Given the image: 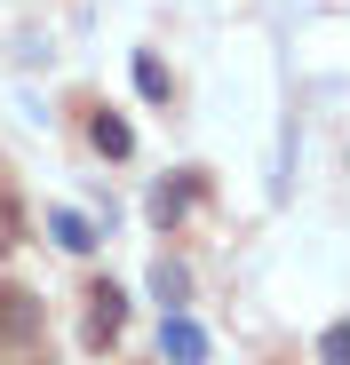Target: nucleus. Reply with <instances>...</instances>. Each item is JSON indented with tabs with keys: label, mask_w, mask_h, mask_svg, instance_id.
Returning a JSON list of instances; mask_svg holds the SVG:
<instances>
[{
	"label": "nucleus",
	"mask_w": 350,
	"mask_h": 365,
	"mask_svg": "<svg viewBox=\"0 0 350 365\" xmlns=\"http://www.w3.org/2000/svg\"><path fill=\"white\" fill-rule=\"evenodd\" d=\"M199 191H207V175H199V167H175V175H159V182H151L144 215H151L159 230H175V222H184V215L199 207Z\"/></svg>",
	"instance_id": "nucleus-1"
},
{
	"label": "nucleus",
	"mask_w": 350,
	"mask_h": 365,
	"mask_svg": "<svg viewBox=\"0 0 350 365\" xmlns=\"http://www.w3.org/2000/svg\"><path fill=\"white\" fill-rule=\"evenodd\" d=\"M120 326H128V294L111 286V278H96V286H88V318H80V341H88V349H111V341H120Z\"/></svg>",
	"instance_id": "nucleus-2"
},
{
	"label": "nucleus",
	"mask_w": 350,
	"mask_h": 365,
	"mask_svg": "<svg viewBox=\"0 0 350 365\" xmlns=\"http://www.w3.org/2000/svg\"><path fill=\"white\" fill-rule=\"evenodd\" d=\"M40 294H24V286H0V349H32L40 341Z\"/></svg>",
	"instance_id": "nucleus-3"
},
{
	"label": "nucleus",
	"mask_w": 350,
	"mask_h": 365,
	"mask_svg": "<svg viewBox=\"0 0 350 365\" xmlns=\"http://www.w3.org/2000/svg\"><path fill=\"white\" fill-rule=\"evenodd\" d=\"M159 349H167V365H207V326L191 310H167L159 318Z\"/></svg>",
	"instance_id": "nucleus-4"
},
{
	"label": "nucleus",
	"mask_w": 350,
	"mask_h": 365,
	"mask_svg": "<svg viewBox=\"0 0 350 365\" xmlns=\"http://www.w3.org/2000/svg\"><path fill=\"white\" fill-rule=\"evenodd\" d=\"M88 151L96 159H136V128L120 111H88Z\"/></svg>",
	"instance_id": "nucleus-5"
},
{
	"label": "nucleus",
	"mask_w": 350,
	"mask_h": 365,
	"mask_svg": "<svg viewBox=\"0 0 350 365\" xmlns=\"http://www.w3.org/2000/svg\"><path fill=\"white\" fill-rule=\"evenodd\" d=\"M151 302H159V310H191V262L184 255H159L151 262Z\"/></svg>",
	"instance_id": "nucleus-6"
},
{
	"label": "nucleus",
	"mask_w": 350,
	"mask_h": 365,
	"mask_svg": "<svg viewBox=\"0 0 350 365\" xmlns=\"http://www.w3.org/2000/svg\"><path fill=\"white\" fill-rule=\"evenodd\" d=\"M48 238L64 255H96V222L80 215V207H48Z\"/></svg>",
	"instance_id": "nucleus-7"
},
{
	"label": "nucleus",
	"mask_w": 350,
	"mask_h": 365,
	"mask_svg": "<svg viewBox=\"0 0 350 365\" xmlns=\"http://www.w3.org/2000/svg\"><path fill=\"white\" fill-rule=\"evenodd\" d=\"M128 72H136V96H144V103H167V96H175V72L159 64L151 48H136V64H128Z\"/></svg>",
	"instance_id": "nucleus-8"
},
{
	"label": "nucleus",
	"mask_w": 350,
	"mask_h": 365,
	"mask_svg": "<svg viewBox=\"0 0 350 365\" xmlns=\"http://www.w3.org/2000/svg\"><path fill=\"white\" fill-rule=\"evenodd\" d=\"M319 365H350V334H342V326L319 334Z\"/></svg>",
	"instance_id": "nucleus-9"
},
{
	"label": "nucleus",
	"mask_w": 350,
	"mask_h": 365,
	"mask_svg": "<svg viewBox=\"0 0 350 365\" xmlns=\"http://www.w3.org/2000/svg\"><path fill=\"white\" fill-rule=\"evenodd\" d=\"M16 230H24V215H16L9 191H0V255H16Z\"/></svg>",
	"instance_id": "nucleus-10"
}]
</instances>
